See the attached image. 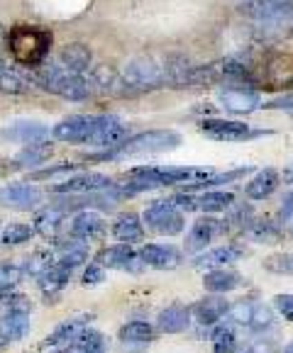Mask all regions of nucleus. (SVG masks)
I'll list each match as a JSON object with an SVG mask.
<instances>
[{
  "label": "nucleus",
  "instance_id": "nucleus-1",
  "mask_svg": "<svg viewBox=\"0 0 293 353\" xmlns=\"http://www.w3.org/2000/svg\"><path fill=\"white\" fill-rule=\"evenodd\" d=\"M6 47L15 63L39 68L52 49V32L35 25H12L6 34Z\"/></svg>",
  "mask_w": 293,
  "mask_h": 353
},
{
  "label": "nucleus",
  "instance_id": "nucleus-2",
  "mask_svg": "<svg viewBox=\"0 0 293 353\" xmlns=\"http://www.w3.org/2000/svg\"><path fill=\"white\" fill-rule=\"evenodd\" d=\"M181 134L173 130H149L142 134L130 137L127 141H122L120 146L110 151H100V154L91 156L86 161L100 163V161H113V159H125V156H152V154H164V151H173L181 146Z\"/></svg>",
  "mask_w": 293,
  "mask_h": 353
},
{
  "label": "nucleus",
  "instance_id": "nucleus-3",
  "mask_svg": "<svg viewBox=\"0 0 293 353\" xmlns=\"http://www.w3.org/2000/svg\"><path fill=\"white\" fill-rule=\"evenodd\" d=\"M210 176H215V171L205 166H137L130 171V178L144 181L149 190L164 185L191 188L200 181H208Z\"/></svg>",
  "mask_w": 293,
  "mask_h": 353
},
{
  "label": "nucleus",
  "instance_id": "nucleus-4",
  "mask_svg": "<svg viewBox=\"0 0 293 353\" xmlns=\"http://www.w3.org/2000/svg\"><path fill=\"white\" fill-rule=\"evenodd\" d=\"M35 83L39 88L49 90L52 95L68 100V103H81L91 95V85L84 76L79 73L66 71L64 66H44L37 68L35 73Z\"/></svg>",
  "mask_w": 293,
  "mask_h": 353
},
{
  "label": "nucleus",
  "instance_id": "nucleus-5",
  "mask_svg": "<svg viewBox=\"0 0 293 353\" xmlns=\"http://www.w3.org/2000/svg\"><path fill=\"white\" fill-rule=\"evenodd\" d=\"M144 222L162 236H178L186 227V212H181L171 200H157L144 210Z\"/></svg>",
  "mask_w": 293,
  "mask_h": 353
},
{
  "label": "nucleus",
  "instance_id": "nucleus-6",
  "mask_svg": "<svg viewBox=\"0 0 293 353\" xmlns=\"http://www.w3.org/2000/svg\"><path fill=\"white\" fill-rule=\"evenodd\" d=\"M200 134H205L213 141H247L254 139V137H264L269 132L264 130H249L247 122H237V120H223V117H213V120H200L198 122Z\"/></svg>",
  "mask_w": 293,
  "mask_h": 353
},
{
  "label": "nucleus",
  "instance_id": "nucleus-7",
  "mask_svg": "<svg viewBox=\"0 0 293 353\" xmlns=\"http://www.w3.org/2000/svg\"><path fill=\"white\" fill-rule=\"evenodd\" d=\"M225 319L232 324H240V327L259 332V329H269L274 324V312L264 302L245 300V302H237V305H230V312H227Z\"/></svg>",
  "mask_w": 293,
  "mask_h": 353
},
{
  "label": "nucleus",
  "instance_id": "nucleus-8",
  "mask_svg": "<svg viewBox=\"0 0 293 353\" xmlns=\"http://www.w3.org/2000/svg\"><path fill=\"white\" fill-rule=\"evenodd\" d=\"M42 200L44 192L35 183H10V185L0 188V205L8 210L27 212V210H35L37 205H42Z\"/></svg>",
  "mask_w": 293,
  "mask_h": 353
},
{
  "label": "nucleus",
  "instance_id": "nucleus-9",
  "mask_svg": "<svg viewBox=\"0 0 293 353\" xmlns=\"http://www.w3.org/2000/svg\"><path fill=\"white\" fill-rule=\"evenodd\" d=\"M115 183L113 178L103 176V173H81V176H68L62 183L52 188L59 195H93V192H103V190H113Z\"/></svg>",
  "mask_w": 293,
  "mask_h": 353
},
{
  "label": "nucleus",
  "instance_id": "nucleus-10",
  "mask_svg": "<svg viewBox=\"0 0 293 353\" xmlns=\"http://www.w3.org/2000/svg\"><path fill=\"white\" fill-rule=\"evenodd\" d=\"M95 127V114H71L52 130V137L66 144H88Z\"/></svg>",
  "mask_w": 293,
  "mask_h": 353
},
{
  "label": "nucleus",
  "instance_id": "nucleus-11",
  "mask_svg": "<svg viewBox=\"0 0 293 353\" xmlns=\"http://www.w3.org/2000/svg\"><path fill=\"white\" fill-rule=\"evenodd\" d=\"M218 100H220V108H225L227 112L232 114H249L254 110L262 108V95L256 93V90L249 88H235V85H227V88H220L218 90Z\"/></svg>",
  "mask_w": 293,
  "mask_h": 353
},
{
  "label": "nucleus",
  "instance_id": "nucleus-12",
  "mask_svg": "<svg viewBox=\"0 0 293 353\" xmlns=\"http://www.w3.org/2000/svg\"><path fill=\"white\" fill-rule=\"evenodd\" d=\"M49 134H52L49 127L42 125V122H35V120H17V122H12V125L0 130V137H3L6 141H17V144H25V146L47 144Z\"/></svg>",
  "mask_w": 293,
  "mask_h": 353
},
{
  "label": "nucleus",
  "instance_id": "nucleus-13",
  "mask_svg": "<svg viewBox=\"0 0 293 353\" xmlns=\"http://www.w3.org/2000/svg\"><path fill=\"white\" fill-rule=\"evenodd\" d=\"M218 234H225L223 232V219H215L210 214H203L200 219H196L191 232L186 234V254H198V251H205L210 246V241L218 239Z\"/></svg>",
  "mask_w": 293,
  "mask_h": 353
},
{
  "label": "nucleus",
  "instance_id": "nucleus-14",
  "mask_svg": "<svg viewBox=\"0 0 293 353\" xmlns=\"http://www.w3.org/2000/svg\"><path fill=\"white\" fill-rule=\"evenodd\" d=\"M93 322V314H76V317H68L66 322H62L47 339L42 341V348H54V346H73L76 339L86 332Z\"/></svg>",
  "mask_w": 293,
  "mask_h": 353
},
{
  "label": "nucleus",
  "instance_id": "nucleus-15",
  "mask_svg": "<svg viewBox=\"0 0 293 353\" xmlns=\"http://www.w3.org/2000/svg\"><path fill=\"white\" fill-rule=\"evenodd\" d=\"M95 263H100L103 268L132 270V273H137L144 261H142V254H137L130 244H115V246H108V249L100 251Z\"/></svg>",
  "mask_w": 293,
  "mask_h": 353
},
{
  "label": "nucleus",
  "instance_id": "nucleus-16",
  "mask_svg": "<svg viewBox=\"0 0 293 353\" xmlns=\"http://www.w3.org/2000/svg\"><path fill=\"white\" fill-rule=\"evenodd\" d=\"M227 312H230V302L225 297H203V300L193 302L191 305V314L196 317V322L205 329H213L215 324H220L223 319L227 317Z\"/></svg>",
  "mask_w": 293,
  "mask_h": 353
},
{
  "label": "nucleus",
  "instance_id": "nucleus-17",
  "mask_svg": "<svg viewBox=\"0 0 293 353\" xmlns=\"http://www.w3.org/2000/svg\"><path fill=\"white\" fill-rule=\"evenodd\" d=\"M32 329V319L30 312L25 310H8L3 317H0V343L3 346H10L15 341H22V339L30 334Z\"/></svg>",
  "mask_w": 293,
  "mask_h": 353
},
{
  "label": "nucleus",
  "instance_id": "nucleus-18",
  "mask_svg": "<svg viewBox=\"0 0 293 353\" xmlns=\"http://www.w3.org/2000/svg\"><path fill=\"white\" fill-rule=\"evenodd\" d=\"M240 259H245V249H242L240 244H225V246H218V249L203 251L200 256H196L193 265L200 270H215V268H227V265Z\"/></svg>",
  "mask_w": 293,
  "mask_h": 353
},
{
  "label": "nucleus",
  "instance_id": "nucleus-19",
  "mask_svg": "<svg viewBox=\"0 0 293 353\" xmlns=\"http://www.w3.org/2000/svg\"><path fill=\"white\" fill-rule=\"evenodd\" d=\"M142 261L157 270H173L183 263V254L171 244H146L142 249Z\"/></svg>",
  "mask_w": 293,
  "mask_h": 353
},
{
  "label": "nucleus",
  "instance_id": "nucleus-20",
  "mask_svg": "<svg viewBox=\"0 0 293 353\" xmlns=\"http://www.w3.org/2000/svg\"><path fill=\"white\" fill-rule=\"evenodd\" d=\"M105 234V219L93 210H81L71 219V236L81 241L100 239Z\"/></svg>",
  "mask_w": 293,
  "mask_h": 353
},
{
  "label": "nucleus",
  "instance_id": "nucleus-21",
  "mask_svg": "<svg viewBox=\"0 0 293 353\" xmlns=\"http://www.w3.org/2000/svg\"><path fill=\"white\" fill-rule=\"evenodd\" d=\"M293 6L288 3V0H245L240 8L242 15L247 17H254V20H276V17L286 15V12H291Z\"/></svg>",
  "mask_w": 293,
  "mask_h": 353
},
{
  "label": "nucleus",
  "instance_id": "nucleus-22",
  "mask_svg": "<svg viewBox=\"0 0 293 353\" xmlns=\"http://www.w3.org/2000/svg\"><path fill=\"white\" fill-rule=\"evenodd\" d=\"M242 285H245V278H242L237 270H230V268L205 270V276H203V288L210 295H225V292H232Z\"/></svg>",
  "mask_w": 293,
  "mask_h": 353
},
{
  "label": "nucleus",
  "instance_id": "nucleus-23",
  "mask_svg": "<svg viewBox=\"0 0 293 353\" xmlns=\"http://www.w3.org/2000/svg\"><path fill=\"white\" fill-rule=\"evenodd\" d=\"M191 307H183V305H169L167 310L159 312L157 324H159V332L164 334H181L189 329L191 324Z\"/></svg>",
  "mask_w": 293,
  "mask_h": 353
},
{
  "label": "nucleus",
  "instance_id": "nucleus-24",
  "mask_svg": "<svg viewBox=\"0 0 293 353\" xmlns=\"http://www.w3.org/2000/svg\"><path fill=\"white\" fill-rule=\"evenodd\" d=\"M278 183H281V176H278L276 168H262V171L247 183L245 195L249 200H267L269 195H274Z\"/></svg>",
  "mask_w": 293,
  "mask_h": 353
},
{
  "label": "nucleus",
  "instance_id": "nucleus-25",
  "mask_svg": "<svg viewBox=\"0 0 293 353\" xmlns=\"http://www.w3.org/2000/svg\"><path fill=\"white\" fill-rule=\"evenodd\" d=\"M113 236H115L120 244H140L144 241V227H142V219L135 212H125L115 219L113 224Z\"/></svg>",
  "mask_w": 293,
  "mask_h": 353
},
{
  "label": "nucleus",
  "instance_id": "nucleus-26",
  "mask_svg": "<svg viewBox=\"0 0 293 353\" xmlns=\"http://www.w3.org/2000/svg\"><path fill=\"white\" fill-rule=\"evenodd\" d=\"M68 281H71V268L62 265L59 261L47 270V273H44V276L37 278V283H39V290H42V295L47 297V300H49V297H57L59 292L68 285Z\"/></svg>",
  "mask_w": 293,
  "mask_h": 353
},
{
  "label": "nucleus",
  "instance_id": "nucleus-27",
  "mask_svg": "<svg viewBox=\"0 0 293 353\" xmlns=\"http://www.w3.org/2000/svg\"><path fill=\"white\" fill-rule=\"evenodd\" d=\"M59 63L71 73H84L91 66V49L86 44H66L59 54Z\"/></svg>",
  "mask_w": 293,
  "mask_h": 353
},
{
  "label": "nucleus",
  "instance_id": "nucleus-28",
  "mask_svg": "<svg viewBox=\"0 0 293 353\" xmlns=\"http://www.w3.org/2000/svg\"><path fill=\"white\" fill-rule=\"evenodd\" d=\"M64 217H66V212H62L57 205L42 208L35 214V229L42 234V236H47V239H54L57 232H59V227L64 224Z\"/></svg>",
  "mask_w": 293,
  "mask_h": 353
},
{
  "label": "nucleus",
  "instance_id": "nucleus-29",
  "mask_svg": "<svg viewBox=\"0 0 293 353\" xmlns=\"http://www.w3.org/2000/svg\"><path fill=\"white\" fill-rule=\"evenodd\" d=\"M57 261L62 265H66V268H79L81 263H86L88 261V244L86 241H81V239H68V241H64L62 246H59V256H57Z\"/></svg>",
  "mask_w": 293,
  "mask_h": 353
},
{
  "label": "nucleus",
  "instance_id": "nucleus-30",
  "mask_svg": "<svg viewBox=\"0 0 293 353\" xmlns=\"http://www.w3.org/2000/svg\"><path fill=\"white\" fill-rule=\"evenodd\" d=\"M247 236H249L254 244H278V241L283 239V232L272 219H254L252 227L247 229Z\"/></svg>",
  "mask_w": 293,
  "mask_h": 353
},
{
  "label": "nucleus",
  "instance_id": "nucleus-31",
  "mask_svg": "<svg viewBox=\"0 0 293 353\" xmlns=\"http://www.w3.org/2000/svg\"><path fill=\"white\" fill-rule=\"evenodd\" d=\"M254 212H252L249 205H232L230 208V214L223 219V232L225 234H237V232H247L254 222Z\"/></svg>",
  "mask_w": 293,
  "mask_h": 353
},
{
  "label": "nucleus",
  "instance_id": "nucleus-32",
  "mask_svg": "<svg viewBox=\"0 0 293 353\" xmlns=\"http://www.w3.org/2000/svg\"><path fill=\"white\" fill-rule=\"evenodd\" d=\"M52 156V146L49 144H37V146H25L20 154L12 159L15 168H35L39 163H44Z\"/></svg>",
  "mask_w": 293,
  "mask_h": 353
},
{
  "label": "nucleus",
  "instance_id": "nucleus-33",
  "mask_svg": "<svg viewBox=\"0 0 293 353\" xmlns=\"http://www.w3.org/2000/svg\"><path fill=\"white\" fill-rule=\"evenodd\" d=\"M210 343L215 353H237V334L230 324H215L210 332Z\"/></svg>",
  "mask_w": 293,
  "mask_h": 353
},
{
  "label": "nucleus",
  "instance_id": "nucleus-34",
  "mask_svg": "<svg viewBox=\"0 0 293 353\" xmlns=\"http://www.w3.org/2000/svg\"><path fill=\"white\" fill-rule=\"evenodd\" d=\"M117 336H120L122 343H149L154 341V327L149 322L137 319V322H127Z\"/></svg>",
  "mask_w": 293,
  "mask_h": 353
},
{
  "label": "nucleus",
  "instance_id": "nucleus-35",
  "mask_svg": "<svg viewBox=\"0 0 293 353\" xmlns=\"http://www.w3.org/2000/svg\"><path fill=\"white\" fill-rule=\"evenodd\" d=\"M37 229L30 227V224H22V222H12L8 224L6 229H3V234H0V241L8 246H17V244H25V241H30L32 236H35Z\"/></svg>",
  "mask_w": 293,
  "mask_h": 353
},
{
  "label": "nucleus",
  "instance_id": "nucleus-36",
  "mask_svg": "<svg viewBox=\"0 0 293 353\" xmlns=\"http://www.w3.org/2000/svg\"><path fill=\"white\" fill-rule=\"evenodd\" d=\"M57 263V256L52 254V251H35L32 256H27V261H25V273H30V276H35V278H39V276H44L52 265Z\"/></svg>",
  "mask_w": 293,
  "mask_h": 353
},
{
  "label": "nucleus",
  "instance_id": "nucleus-37",
  "mask_svg": "<svg viewBox=\"0 0 293 353\" xmlns=\"http://www.w3.org/2000/svg\"><path fill=\"white\" fill-rule=\"evenodd\" d=\"M30 88L27 78L8 66H0V93H25Z\"/></svg>",
  "mask_w": 293,
  "mask_h": 353
},
{
  "label": "nucleus",
  "instance_id": "nucleus-38",
  "mask_svg": "<svg viewBox=\"0 0 293 353\" xmlns=\"http://www.w3.org/2000/svg\"><path fill=\"white\" fill-rule=\"evenodd\" d=\"M73 346H79L84 353H108L105 336L100 332H95V329H91V327L86 329L79 339H76V343H73Z\"/></svg>",
  "mask_w": 293,
  "mask_h": 353
},
{
  "label": "nucleus",
  "instance_id": "nucleus-39",
  "mask_svg": "<svg viewBox=\"0 0 293 353\" xmlns=\"http://www.w3.org/2000/svg\"><path fill=\"white\" fill-rule=\"evenodd\" d=\"M73 171H79V163H57V166L42 168V171L30 173V181H54V178L71 176Z\"/></svg>",
  "mask_w": 293,
  "mask_h": 353
},
{
  "label": "nucleus",
  "instance_id": "nucleus-40",
  "mask_svg": "<svg viewBox=\"0 0 293 353\" xmlns=\"http://www.w3.org/2000/svg\"><path fill=\"white\" fill-rule=\"evenodd\" d=\"M22 276H25V270L17 268V265H10V263L0 265V295L12 292V288L22 281Z\"/></svg>",
  "mask_w": 293,
  "mask_h": 353
},
{
  "label": "nucleus",
  "instance_id": "nucleus-41",
  "mask_svg": "<svg viewBox=\"0 0 293 353\" xmlns=\"http://www.w3.org/2000/svg\"><path fill=\"white\" fill-rule=\"evenodd\" d=\"M264 268L278 276H293V254H274L264 259Z\"/></svg>",
  "mask_w": 293,
  "mask_h": 353
},
{
  "label": "nucleus",
  "instance_id": "nucleus-42",
  "mask_svg": "<svg viewBox=\"0 0 293 353\" xmlns=\"http://www.w3.org/2000/svg\"><path fill=\"white\" fill-rule=\"evenodd\" d=\"M105 281V268L100 263H91L88 268H86L84 278H81V283H84L86 288L91 285H100V283Z\"/></svg>",
  "mask_w": 293,
  "mask_h": 353
},
{
  "label": "nucleus",
  "instance_id": "nucleus-43",
  "mask_svg": "<svg viewBox=\"0 0 293 353\" xmlns=\"http://www.w3.org/2000/svg\"><path fill=\"white\" fill-rule=\"evenodd\" d=\"M274 307L286 322H293V295H276L274 297Z\"/></svg>",
  "mask_w": 293,
  "mask_h": 353
},
{
  "label": "nucleus",
  "instance_id": "nucleus-44",
  "mask_svg": "<svg viewBox=\"0 0 293 353\" xmlns=\"http://www.w3.org/2000/svg\"><path fill=\"white\" fill-rule=\"evenodd\" d=\"M237 353H278V348L274 346V341H269V339H259V341H252L249 346Z\"/></svg>",
  "mask_w": 293,
  "mask_h": 353
},
{
  "label": "nucleus",
  "instance_id": "nucleus-45",
  "mask_svg": "<svg viewBox=\"0 0 293 353\" xmlns=\"http://www.w3.org/2000/svg\"><path fill=\"white\" fill-rule=\"evenodd\" d=\"M264 108H267V110H283V112H291L293 114V93L269 100V103H264Z\"/></svg>",
  "mask_w": 293,
  "mask_h": 353
},
{
  "label": "nucleus",
  "instance_id": "nucleus-46",
  "mask_svg": "<svg viewBox=\"0 0 293 353\" xmlns=\"http://www.w3.org/2000/svg\"><path fill=\"white\" fill-rule=\"evenodd\" d=\"M278 214H281V219H291L293 217V190L283 192L281 208H278Z\"/></svg>",
  "mask_w": 293,
  "mask_h": 353
},
{
  "label": "nucleus",
  "instance_id": "nucleus-47",
  "mask_svg": "<svg viewBox=\"0 0 293 353\" xmlns=\"http://www.w3.org/2000/svg\"><path fill=\"white\" fill-rule=\"evenodd\" d=\"M283 183H288V185H293V166H288L286 171H283Z\"/></svg>",
  "mask_w": 293,
  "mask_h": 353
},
{
  "label": "nucleus",
  "instance_id": "nucleus-48",
  "mask_svg": "<svg viewBox=\"0 0 293 353\" xmlns=\"http://www.w3.org/2000/svg\"><path fill=\"white\" fill-rule=\"evenodd\" d=\"M281 353H293V339L286 343V346H283V351H281Z\"/></svg>",
  "mask_w": 293,
  "mask_h": 353
},
{
  "label": "nucleus",
  "instance_id": "nucleus-49",
  "mask_svg": "<svg viewBox=\"0 0 293 353\" xmlns=\"http://www.w3.org/2000/svg\"><path fill=\"white\" fill-rule=\"evenodd\" d=\"M286 85H288V88H291V90H293V78H291V81H288V83H286Z\"/></svg>",
  "mask_w": 293,
  "mask_h": 353
},
{
  "label": "nucleus",
  "instance_id": "nucleus-50",
  "mask_svg": "<svg viewBox=\"0 0 293 353\" xmlns=\"http://www.w3.org/2000/svg\"><path fill=\"white\" fill-rule=\"evenodd\" d=\"M288 229H291V234H293V219H291V227H288Z\"/></svg>",
  "mask_w": 293,
  "mask_h": 353
}]
</instances>
